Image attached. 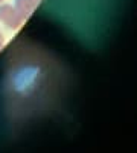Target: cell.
Returning <instances> with one entry per match:
<instances>
[{
	"instance_id": "cell-4",
	"label": "cell",
	"mask_w": 137,
	"mask_h": 153,
	"mask_svg": "<svg viewBox=\"0 0 137 153\" xmlns=\"http://www.w3.org/2000/svg\"><path fill=\"white\" fill-rule=\"evenodd\" d=\"M2 2H3V0H0V3H2Z\"/></svg>"
},
{
	"instance_id": "cell-1",
	"label": "cell",
	"mask_w": 137,
	"mask_h": 153,
	"mask_svg": "<svg viewBox=\"0 0 137 153\" xmlns=\"http://www.w3.org/2000/svg\"><path fill=\"white\" fill-rule=\"evenodd\" d=\"M0 22H2L5 26H8L9 29H18L24 20L20 17L17 9L12 5H8V3L2 5L0 3Z\"/></svg>"
},
{
	"instance_id": "cell-2",
	"label": "cell",
	"mask_w": 137,
	"mask_h": 153,
	"mask_svg": "<svg viewBox=\"0 0 137 153\" xmlns=\"http://www.w3.org/2000/svg\"><path fill=\"white\" fill-rule=\"evenodd\" d=\"M41 0H15L14 8L17 9V12L20 14V17L23 20H26L31 17V14L37 9V6L40 5Z\"/></svg>"
},
{
	"instance_id": "cell-3",
	"label": "cell",
	"mask_w": 137,
	"mask_h": 153,
	"mask_svg": "<svg viewBox=\"0 0 137 153\" xmlns=\"http://www.w3.org/2000/svg\"><path fill=\"white\" fill-rule=\"evenodd\" d=\"M5 46V37H3V34L0 32V49H2Z\"/></svg>"
}]
</instances>
